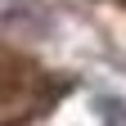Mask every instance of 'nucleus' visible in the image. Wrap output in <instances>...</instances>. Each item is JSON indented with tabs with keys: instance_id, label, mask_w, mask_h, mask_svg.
Here are the masks:
<instances>
[{
	"instance_id": "nucleus-1",
	"label": "nucleus",
	"mask_w": 126,
	"mask_h": 126,
	"mask_svg": "<svg viewBox=\"0 0 126 126\" xmlns=\"http://www.w3.org/2000/svg\"><path fill=\"white\" fill-rule=\"evenodd\" d=\"M0 27L23 32V36H50L54 14L45 9V0H0Z\"/></svg>"
}]
</instances>
